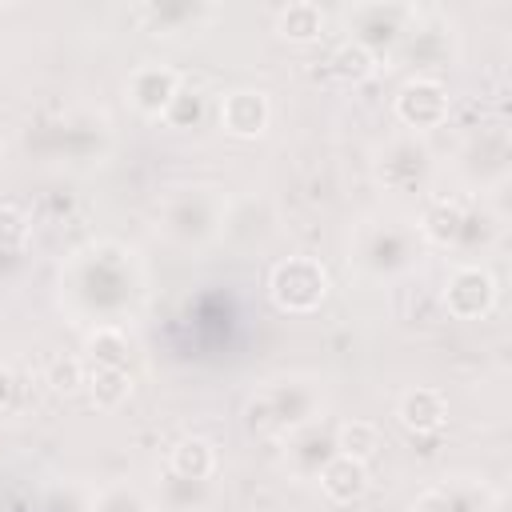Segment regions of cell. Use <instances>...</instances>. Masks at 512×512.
<instances>
[{
  "label": "cell",
  "mask_w": 512,
  "mask_h": 512,
  "mask_svg": "<svg viewBox=\"0 0 512 512\" xmlns=\"http://www.w3.org/2000/svg\"><path fill=\"white\" fill-rule=\"evenodd\" d=\"M8 400H12V372L0 364V408H4Z\"/></svg>",
  "instance_id": "16"
},
{
  "label": "cell",
  "mask_w": 512,
  "mask_h": 512,
  "mask_svg": "<svg viewBox=\"0 0 512 512\" xmlns=\"http://www.w3.org/2000/svg\"><path fill=\"white\" fill-rule=\"evenodd\" d=\"M448 112V92L436 80H408L396 96V116L412 128H432Z\"/></svg>",
  "instance_id": "4"
},
{
  "label": "cell",
  "mask_w": 512,
  "mask_h": 512,
  "mask_svg": "<svg viewBox=\"0 0 512 512\" xmlns=\"http://www.w3.org/2000/svg\"><path fill=\"white\" fill-rule=\"evenodd\" d=\"M48 384L56 392H76L84 384V364L76 356H56L52 368H48Z\"/></svg>",
  "instance_id": "14"
},
{
  "label": "cell",
  "mask_w": 512,
  "mask_h": 512,
  "mask_svg": "<svg viewBox=\"0 0 512 512\" xmlns=\"http://www.w3.org/2000/svg\"><path fill=\"white\" fill-rule=\"evenodd\" d=\"M492 300H496V284L480 268H456L452 280H448V288H444V304L460 320H472V316L488 312Z\"/></svg>",
  "instance_id": "3"
},
{
  "label": "cell",
  "mask_w": 512,
  "mask_h": 512,
  "mask_svg": "<svg viewBox=\"0 0 512 512\" xmlns=\"http://www.w3.org/2000/svg\"><path fill=\"white\" fill-rule=\"evenodd\" d=\"M28 240V216L12 204H0V248H20Z\"/></svg>",
  "instance_id": "15"
},
{
  "label": "cell",
  "mask_w": 512,
  "mask_h": 512,
  "mask_svg": "<svg viewBox=\"0 0 512 512\" xmlns=\"http://www.w3.org/2000/svg\"><path fill=\"white\" fill-rule=\"evenodd\" d=\"M372 52L360 44V40H352V44H344L340 52H336V72L344 76V80H364L368 72H372Z\"/></svg>",
  "instance_id": "13"
},
{
  "label": "cell",
  "mask_w": 512,
  "mask_h": 512,
  "mask_svg": "<svg viewBox=\"0 0 512 512\" xmlns=\"http://www.w3.org/2000/svg\"><path fill=\"white\" fill-rule=\"evenodd\" d=\"M336 448H340V456L368 464V460L380 452V432H376V424H368V420H348V424H340V432H336Z\"/></svg>",
  "instance_id": "10"
},
{
  "label": "cell",
  "mask_w": 512,
  "mask_h": 512,
  "mask_svg": "<svg viewBox=\"0 0 512 512\" xmlns=\"http://www.w3.org/2000/svg\"><path fill=\"white\" fill-rule=\"evenodd\" d=\"M324 292H328V272L308 256H292L272 268V300L288 312L316 308L324 300Z\"/></svg>",
  "instance_id": "1"
},
{
  "label": "cell",
  "mask_w": 512,
  "mask_h": 512,
  "mask_svg": "<svg viewBox=\"0 0 512 512\" xmlns=\"http://www.w3.org/2000/svg\"><path fill=\"white\" fill-rule=\"evenodd\" d=\"M172 468L180 476H188V480H204L216 468V448L208 440H200V436H188V440H180L172 448Z\"/></svg>",
  "instance_id": "8"
},
{
  "label": "cell",
  "mask_w": 512,
  "mask_h": 512,
  "mask_svg": "<svg viewBox=\"0 0 512 512\" xmlns=\"http://www.w3.org/2000/svg\"><path fill=\"white\" fill-rule=\"evenodd\" d=\"M276 28H280V36H288V40H316L320 28H324V12H320L316 4H308V0H296V4L280 8Z\"/></svg>",
  "instance_id": "9"
},
{
  "label": "cell",
  "mask_w": 512,
  "mask_h": 512,
  "mask_svg": "<svg viewBox=\"0 0 512 512\" xmlns=\"http://www.w3.org/2000/svg\"><path fill=\"white\" fill-rule=\"evenodd\" d=\"M396 416H400V424L412 428V432H436V428L444 424L448 408H444V396H440L436 388H412V392L400 396Z\"/></svg>",
  "instance_id": "7"
},
{
  "label": "cell",
  "mask_w": 512,
  "mask_h": 512,
  "mask_svg": "<svg viewBox=\"0 0 512 512\" xmlns=\"http://www.w3.org/2000/svg\"><path fill=\"white\" fill-rule=\"evenodd\" d=\"M88 384H92L96 408H116V404L128 396V376H124V368H96V372L88 376Z\"/></svg>",
  "instance_id": "12"
},
{
  "label": "cell",
  "mask_w": 512,
  "mask_h": 512,
  "mask_svg": "<svg viewBox=\"0 0 512 512\" xmlns=\"http://www.w3.org/2000/svg\"><path fill=\"white\" fill-rule=\"evenodd\" d=\"M220 124L232 136H260L264 124H268V100H264V92H252V88L228 92L220 100Z\"/></svg>",
  "instance_id": "5"
},
{
  "label": "cell",
  "mask_w": 512,
  "mask_h": 512,
  "mask_svg": "<svg viewBox=\"0 0 512 512\" xmlns=\"http://www.w3.org/2000/svg\"><path fill=\"white\" fill-rule=\"evenodd\" d=\"M88 352L96 356V368H124L128 360V340L116 328H96L88 336Z\"/></svg>",
  "instance_id": "11"
},
{
  "label": "cell",
  "mask_w": 512,
  "mask_h": 512,
  "mask_svg": "<svg viewBox=\"0 0 512 512\" xmlns=\"http://www.w3.org/2000/svg\"><path fill=\"white\" fill-rule=\"evenodd\" d=\"M176 96H180V76L172 68H164V64H140L128 76V100L144 116H160Z\"/></svg>",
  "instance_id": "2"
},
{
  "label": "cell",
  "mask_w": 512,
  "mask_h": 512,
  "mask_svg": "<svg viewBox=\"0 0 512 512\" xmlns=\"http://www.w3.org/2000/svg\"><path fill=\"white\" fill-rule=\"evenodd\" d=\"M320 488L336 500V504H352L368 492V468L360 460H348V456H332L324 468H320Z\"/></svg>",
  "instance_id": "6"
}]
</instances>
